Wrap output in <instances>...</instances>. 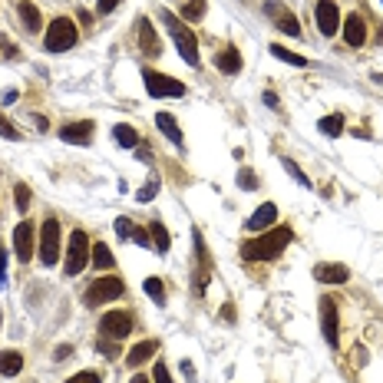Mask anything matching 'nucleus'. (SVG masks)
<instances>
[{
  "mask_svg": "<svg viewBox=\"0 0 383 383\" xmlns=\"http://www.w3.org/2000/svg\"><path fill=\"white\" fill-rule=\"evenodd\" d=\"M291 238H294V231L288 228V225H278V228H271L268 235L244 242L242 244V258L244 261H274V258L291 244Z\"/></svg>",
  "mask_w": 383,
  "mask_h": 383,
  "instance_id": "nucleus-1",
  "label": "nucleus"
},
{
  "mask_svg": "<svg viewBox=\"0 0 383 383\" xmlns=\"http://www.w3.org/2000/svg\"><path fill=\"white\" fill-rule=\"evenodd\" d=\"M162 24H166V30L172 33V40H175L182 60H185L189 66H198V43H195V33L182 24L175 13H169V10H162Z\"/></svg>",
  "mask_w": 383,
  "mask_h": 383,
  "instance_id": "nucleus-2",
  "label": "nucleus"
},
{
  "mask_svg": "<svg viewBox=\"0 0 383 383\" xmlns=\"http://www.w3.org/2000/svg\"><path fill=\"white\" fill-rule=\"evenodd\" d=\"M77 40H79L77 24H73L70 17H56V20L50 24V30H47L43 47H47L50 53H63V50H70V47H77Z\"/></svg>",
  "mask_w": 383,
  "mask_h": 383,
  "instance_id": "nucleus-3",
  "label": "nucleus"
},
{
  "mask_svg": "<svg viewBox=\"0 0 383 383\" xmlns=\"http://www.w3.org/2000/svg\"><path fill=\"white\" fill-rule=\"evenodd\" d=\"M86 258H90V238H86V231L77 228L70 235V244H66V274L70 278H77L79 271L86 268Z\"/></svg>",
  "mask_w": 383,
  "mask_h": 383,
  "instance_id": "nucleus-4",
  "label": "nucleus"
},
{
  "mask_svg": "<svg viewBox=\"0 0 383 383\" xmlns=\"http://www.w3.org/2000/svg\"><path fill=\"white\" fill-rule=\"evenodd\" d=\"M142 79H146V90L149 96L162 100V96H185V83L175 77H166V73H155V70H142Z\"/></svg>",
  "mask_w": 383,
  "mask_h": 383,
  "instance_id": "nucleus-5",
  "label": "nucleus"
},
{
  "mask_svg": "<svg viewBox=\"0 0 383 383\" xmlns=\"http://www.w3.org/2000/svg\"><path fill=\"white\" fill-rule=\"evenodd\" d=\"M60 242H63L60 221H56V218H47L43 228H40V261H43V265H56V261H60Z\"/></svg>",
  "mask_w": 383,
  "mask_h": 383,
  "instance_id": "nucleus-6",
  "label": "nucleus"
},
{
  "mask_svg": "<svg viewBox=\"0 0 383 383\" xmlns=\"http://www.w3.org/2000/svg\"><path fill=\"white\" fill-rule=\"evenodd\" d=\"M113 297H123V281L119 278H100V281H93L83 294V304L86 307H102L109 304Z\"/></svg>",
  "mask_w": 383,
  "mask_h": 383,
  "instance_id": "nucleus-7",
  "label": "nucleus"
},
{
  "mask_svg": "<svg viewBox=\"0 0 383 383\" xmlns=\"http://www.w3.org/2000/svg\"><path fill=\"white\" fill-rule=\"evenodd\" d=\"M129 331H132V314H129V311H109V314H102V320H100L102 337L123 341Z\"/></svg>",
  "mask_w": 383,
  "mask_h": 383,
  "instance_id": "nucleus-8",
  "label": "nucleus"
},
{
  "mask_svg": "<svg viewBox=\"0 0 383 383\" xmlns=\"http://www.w3.org/2000/svg\"><path fill=\"white\" fill-rule=\"evenodd\" d=\"M320 331H324V341L331 347H341V334H337V304H334V297H324V301H320Z\"/></svg>",
  "mask_w": 383,
  "mask_h": 383,
  "instance_id": "nucleus-9",
  "label": "nucleus"
},
{
  "mask_svg": "<svg viewBox=\"0 0 383 383\" xmlns=\"http://www.w3.org/2000/svg\"><path fill=\"white\" fill-rule=\"evenodd\" d=\"M314 20H318V30L324 33V37H334L337 26H341L337 3H334V0H318V7H314Z\"/></svg>",
  "mask_w": 383,
  "mask_h": 383,
  "instance_id": "nucleus-10",
  "label": "nucleus"
},
{
  "mask_svg": "<svg viewBox=\"0 0 383 383\" xmlns=\"http://www.w3.org/2000/svg\"><path fill=\"white\" fill-rule=\"evenodd\" d=\"M136 37H139V47L146 50V56H159L162 47H159V37H155L149 17H139V20H136Z\"/></svg>",
  "mask_w": 383,
  "mask_h": 383,
  "instance_id": "nucleus-11",
  "label": "nucleus"
},
{
  "mask_svg": "<svg viewBox=\"0 0 383 383\" xmlns=\"http://www.w3.org/2000/svg\"><path fill=\"white\" fill-rule=\"evenodd\" d=\"M13 244H17V258L20 261H30L33 258V225L30 221H20L13 228Z\"/></svg>",
  "mask_w": 383,
  "mask_h": 383,
  "instance_id": "nucleus-12",
  "label": "nucleus"
},
{
  "mask_svg": "<svg viewBox=\"0 0 383 383\" xmlns=\"http://www.w3.org/2000/svg\"><path fill=\"white\" fill-rule=\"evenodd\" d=\"M268 13H274V24H278L281 33H288V37H301V24H297V17H291L288 10H281L278 0H271L268 3Z\"/></svg>",
  "mask_w": 383,
  "mask_h": 383,
  "instance_id": "nucleus-13",
  "label": "nucleus"
},
{
  "mask_svg": "<svg viewBox=\"0 0 383 383\" xmlns=\"http://www.w3.org/2000/svg\"><path fill=\"white\" fill-rule=\"evenodd\" d=\"M93 129H96V126H93L90 119H79V123H70V126L60 129V139L73 142V146H83V142H90Z\"/></svg>",
  "mask_w": 383,
  "mask_h": 383,
  "instance_id": "nucleus-14",
  "label": "nucleus"
},
{
  "mask_svg": "<svg viewBox=\"0 0 383 383\" xmlns=\"http://www.w3.org/2000/svg\"><path fill=\"white\" fill-rule=\"evenodd\" d=\"M344 40L350 47H364V40H367V26H364V17L360 13H350L344 20Z\"/></svg>",
  "mask_w": 383,
  "mask_h": 383,
  "instance_id": "nucleus-15",
  "label": "nucleus"
},
{
  "mask_svg": "<svg viewBox=\"0 0 383 383\" xmlns=\"http://www.w3.org/2000/svg\"><path fill=\"white\" fill-rule=\"evenodd\" d=\"M215 66L221 70V73L235 77V73H242V53L235 50V47H225V50L215 53Z\"/></svg>",
  "mask_w": 383,
  "mask_h": 383,
  "instance_id": "nucleus-16",
  "label": "nucleus"
},
{
  "mask_svg": "<svg viewBox=\"0 0 383 383\" xmlns=\"http://www.w3.org/2000/svg\"><path fill=\"white\" fill-rule=\"evenodd\" d=\"M314 278L324 284H344V281H350V271H347L344 265H318V268H314Z\"/></svg>",
  "mask_w": 383,
  "mask_h": 383,
  "instance_id": "nucleus-17",
  "label": "nucleus"
},
{
  "mask_svg": "<svg viewBox=\"0 0 383 383\" xmlns=\"http://www.w3.org/2000/svg\"><path fill=\"white\" fill-rule=\"evenodd\" d=\"M155 350H159V344H155V341H142V344H136L132 350H129L126 364L132 367V370H139L146 360H153V357H155Z\"/></svg>",
  "mask_w": 383,
  "mask_h": 383,
  "instance_id": "nucleus-18",
  "label": "nucleus"
},
{
  "mask_svg": "<svg viewBox=\"0 0 383 383\" xmlns=\"http://www.w3.org/2000/svg\"><path fill=\"white\" fill-rule=\"evenodd\" d=\"M155 126H159L169 139H172V146H179V149L185 146V136H182V129H179V123H175V116H172V113H159V116H155Z\"/></svg>",
  "mask_w": 383,
  "mask_h": 383,
  "instance_id": "nucleus-19",
  "label": "nucleus"
},
{
  "mask_svg": "<svg viewBox=\"0 0 383 383\" xmlns=\"http://www.w3.org/2000/svg\"><path fill=\"white\" fill-rule=\"evenodd\" d=\"M274 218H278V208H274L271 202H265L255 212V215L248 218V228H251V231H265V228H271V225H274Z\"/></svg>",
  "mask_w": 383,
  "mask_h": 383,
  "instance_id": "nucleus-20",
  "label": "nucleus"
},
{
  "mask_svg": "<svg viewBox=\"0 0 383 383\" xmlns=\"http://www.w3.org/2000/svg\"><path fill=\"white\" fill-rule=\"evenodd\" d=\"M20 370H24V357L17 350H3L0 354V377H17Z\"/></svg>",
  "mask_w": 383,
  "mask_h": 383,
  "instance_id": "nucleus-21",
  "label": "nucleus"
},
{
  "mask_svg": "<svg viewBox=\"0 0 383 383\" xmlns=\"http://www.w3.org/2000/svg\"><path fill=\"white\" fill-rule=\"evenodd\" d=\"M113 139L123 146V149H136L139 146V132L132 126H126V123H119V126H113Z\"/></svg>",
  "mask_w": 383,
  "mask_h": 383,
  "instance_id": "nucleus-22",
  "label": "nucleus"
},
{
  "mask_svg": "<svg viewBox=\"0 0 383 383\" xmlns=\"http://www.w3.org/2000/svg\"><path fill=\"white\" fill-rule=\"evenodd\" d=\"M149 238H153V248L159 251V255H166L169 244H172V238H169V231H166L162 221H153V225H149Z\"/></svg>",
  "mask_w": 383,
  "mask_h": 383,
  "instance_id": "nucleus-23",
  "label": "nucleus"
},
{
  "mask_svg": "<svg viewBox=\"0 0 383 383\" xmlns=\"http://www.w3.org/2000/svg\"><path fill=\"white\" fill-rule=\"evenodd\" d=\"M17 10H20V20H24V26L30 30V33H37L40 30V10L33 7V3H17Z\"/></svg>",
  "mask_w": 383,
  "mask_h": 383,
  "instance_id": "nucleus-24",
  "label": "nucleus"
},
{
  "mask_svg": "<svg viewBox=\"0 0 383 383\" xmlns=\"http://www.w3.org/2000/svg\"><path fill=\"white\" fill-rule=\"evenodd\" d=\"M320 132H324V136H331V139H341V132H344V116H341V113L324 116V119H320Z\"/></svg>",
  "mask_w": 383,
  "mask_h": 383,
  "instance_id": "nucleus-25",
  "label": "nucleus"
},
{
  "mask_svg": "<svg viewBox=\"0 0 383 383\" xmlns=\"http://www.w3.org/2000/svg\"><path fill=\"white\" fill-rule=\"evenodd\" d=\"M93 265H96V268H113L116 265L113 251H109L106 244H93Z\"/></svg>",
  "mask_w": 383,
  "mask_h": 383,
  "instance_id": "nucleus-26",
  "label": "nucleus"
},
{
  "mask_svg": "<svg viewBox=\"0 0 383 383\" xmlns=\"http://www.w3.org/2000/svg\"><path fill=\"white\" fill-rule=\"evenodd\" d=\"M271 53H274L278 60H284V63H291V66H304L307 63L304 56H297V53H291V50H284L281 43H274V47H271Z\"/></svg>",
  "mask_w": 383,
  "mask_h": 383,
  "instance_id": "nucleus-27",
  "label": "nucleus"
},
{
  "mask_svg": "<svg viewBox=\"0 0 383 383\" xmlns=\"http://www.w3.org/2000/svg\"><path fill=\"white\" fill-rule=\"evenodd\" d=\"M13 202H17V212H26V208H30V189H26L24 182L13 189Z\"/></svg>",
  "mask_w": 383,
  "mask_h": 383,
  "instance_id": "nucleus-28",
  "label": "nucleus"
},
{
  "mask_svg": "<svg viewBox=\"0 0 383 383\" xmlns=\"http://www.w3.org/2000/svg\"><path fill=\"white\" fill-rule=\"evenodd\" d=\"M155 192H159V179L153 175V179H149L139 192H136V198H139V202H153V198H155Z\"/></svg>",
  "mask_w": 383,
  "mask_h": 383,
  "instance_id": "nucleus-29",
  "label": "nucleus"
},
{
  "mask_svg": "<svg viewBox=\"0 0 383 383\" xmlns=\"http://www.w3.org/2000/svg\"><path fill=\"white\" fill-rule=\"evenodd\" d=\"M142 288H146V294H149V297H155V301H162V294H166V284L159 281V278H146V284H142Z\"/></svg>",
  "mask_w": 383,
  "mask_h": 383,
  "instance_id": "nucleus-30",
  "label": "nucleus"
},
{
  "mask_svg": "<svg viewBox=\"0 0 383 383\" xmlns=\"http://www.w3.org/2000/svg\"><path fill=\"white\" fill-rule=\"evenodd\" d=\"M153 383H172V373H169L166 360H155V370H153Z\"/></svg>",
  "mask_w": 383,
  "mask_h": 383,
  "instance_id": "nucleus-31",
  "label": "nucleus"
},
{
  "mask_svg": "<svg viewBox=\"0 0 383 383\" xmlns=\"http://www.w3.org/2000/svg\"><path fill=\"white\" fill-rule=\"evenodd\" d=\"M66 383H102V377L96 370H79V373H73Z\"/></svg>",
  "mask_w": 383,
  "mask_h": 383,
  "instance_id": "nucleus-32",
  "label": "nucleus"
},
{
  "mask_svg": "<svg viewBox=\"0 0 383 383\" xmlns=\"http://www.w3.org/2000/svg\"><path fill=\"white\" fill-rule=\"evenodd\" d=\"M202 13H205V0H189L185 3V17L189 20H202Z\"/></svg>",
  "mask_w": 383,
  "mask_h": 383,
  "instance_id": "nucleus-33",
  "label": "nucleus"
},
{
  "mask_svg": "<svg viewBox=\"0 0 383 383\" xmlns=\"http://www.w3.org/2000/svg\"><path fill=\"white\" fill-rule=\"evenodd\" d=\"M238 185H242V189H255L258 185L255 172H251V169H242V172H238Z\"/></svg>",
  "mask_w": 383,
  "mask_h": 383,
  "instance_id": "nucleus-34",
  "label": "nucleus"
},
{
  "mask_svg": "<svg viewBox=\"0 0 383 383\" xmlns=\"http://www.w3.org/2000/svg\"><path fill=\"white\" fill-rule=\"evenodd\" d=\"M0 136H3V139H10V142H17V139H20V132H17V129H13L10 123L3 119V116H0Z\"/></svg>",
  "mask_w": 383,
  "mask_h": 383,
  "instance_id": "nucleus-35",
  "label": "nucleus"
},
{
  "mask_svg": "<svg viewBox=\"0 0 383 383\" xmlns=\"http://www.w3.org/2000/svg\"><path fill=\"white\" fill-rule=\"evenodd\" d=\"M116 235L119 238H132V221L129 218H116Z\"/></svg>",
  "mask_w": 383,
  "mask_h": 383,
  "instance_id": "nucleus-36",
  "label": "nucleus"
},
{
  "mask_svg": "<svg viewBox=\"0 0 383 383\" xmlns=\"http://www.w3.org/2000/svg\"><path fill=\"white\" fill-rule=\"evenodd\" d=\"M284 169H288V172H291V175H294V179H297V182H301V185H311V179H307L304 172H301V169L294 166L291 159H284Z\"/></svg>",
  "mask_w": 383,
  "mask_h": 383,
  "instance_id": "nucleus-37",
  "label": "nucleus"
},
{
  "mask_svg": "<svg viewBox=\"0 0 383 383\" xmlns=\"http://www.w3.org/2000/svg\"><path fill=\"white\" fill-rule=\"evenodd\" d=\"M132 242H136V244H153V238H149V231L132 228Z\"/></svg>",
  "mask_w": 383,
  "mask_h": 383,
  "instance_id": "nucleus-38",
  "label": "nucleus"
},
{
  "mask_svg": "<svg viewBox=\"0 0 383 383\" xmlns=\"http://www.w3.org/2000/svg\"><path fill=\"white\" fill-rule=\"evenodd\" d=\"M70 354H73V347H70V344H60L56 350H53V357H56V360H66Z\"/></svg>",
  "mask_w": 383,
  "mask_h": 383,
  "instance_id": "nucleus-39",
  "label": "nucleus"
},
{
  "mask_svg": "<svg viewBox=\"0 0 383 383\" xmlns=\"http://www.w3.org/2000/svg\"><path fill=\"white\" fill-rule=\"evenodd\" d=\"M119 0H100V13H113V7Z\"/></svg>",
  "mask_w": 383,
  "mask_h": 383,
  "instance_id": "nucleus-40",
  "label": "nucleus"
},
{
  "mask_svg": "<svg viewBox=\"0 0 383 383\" xmlns=\"http://www.w3.org/2000/svg\"><path fill=\"white\" fill-rule=\"evenodd\" d=\"M3 271H7V251H3V244H0V284H3Z\"/></svg>",
  "mask_w": 383,
  "mask_h": 383,
  "instance_id": "nucleus-41",
  "label": "nucleus"
},
{
  "mask_svg": "<svg viewBox=\"0 0 383 383\" xmlns=\"http://www.w3.org/2000/svg\"><path fill=\"white\" fill-rule=\"evenodd\" d=\"M182 370H185V377H189V380H195V367H192L189 360H182Z\"/></svg>",
  "mask_w": 383,
  "mask_h": 383,
  "instance_id": "nucleus-42",
  "label": "nucleus"
},
{
  "mask_svg": "<svg viewBox=\"0 0 383 383\" xmlns=\"http://www.w3.org/2000/svg\"><path fill=\"white\" fill-rule=\"evenodd\" d=\"M100 350H102V354H106V357H116V347H109V344H106V341H100Z\"/></svg>",
  "mask_w": 383,
  "mask_h": 383,
  "instance_id": "nucleus-43",
  "label": "nucleus"
},
{
  "mask_svg": "<svg viewBox=\"0 0 383 383\" xmlns=\"http://www.w3.org/2000/svg\"><path fill=\"white\" fill-rule=\"evenodd\" d=\"M221 318H225V320H235V307H231V304H225V311H221Z\"/></svg>",
  "mask_w": 383,
  "mask_h": 383,
  "instance_id": "nucleus-44",
  "label": "nucleus"
},
{
  "mask_svg": "<svg viewBox=\"0 0 383 383\" xmlns=\"http://www.w3.org/2000/svg\"><path fill=\"white\" fill-rule=\"evenodd\" d=\"M3 53H7V56H17V47H13V43H7V40H3Z\"/></svg>",
  "mask_w": 383,
  "mask_h": 383,
  "instance_id": "nucleus-45",
  "label": "nucleus"
},
{
  "mask_svg": "<svg viewBox=\"0 0 383 383\" xmlns=\"http://www.w3.org/2000/svg\"><path fill=\"white\" fill-rule=\"evenodd\" d=\"M129 383H153V380H149V377H142V373H139V377H132Z\"/></svg>",
  "mask_w": 383,
  "mask_h": 383,
  "instance_id": "nucleus-46",
  "label": "nucleus"
},
{
  "mask_svg": "<svg viewBox=\"0 0 383 383\" xmlns=\"http://www.w3.org/2000/svg\"><path fill=\"white\" fill-rule=\"evenodd\" d=\"M0 324H3V314H0Z\"/></svg>",
  "mask_w": 383,
  "mask_h": 383,
  "instance_id": "nucleus-47",
  "label": "nucleus"
}]
</instances>
